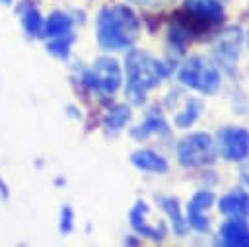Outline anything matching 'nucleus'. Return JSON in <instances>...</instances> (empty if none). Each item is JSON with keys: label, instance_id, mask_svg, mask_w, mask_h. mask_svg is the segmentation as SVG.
<instances>
[{"label": "nucleus", "instance_id": "8", "mask_svg": "<svg viewBox=\"0 0 249 247\" xmlns=\"http://www.w3.org/2000/svg\"><path fill=\"white\" fill-rule=\"evenodd\" d=\"M148 212H150L148 204L144 200H136V204L128 212V220H130L132 229L136 233H140L142 237H148V239H163L167 235V226L163 222L150 224Z\"/></svg>", "mask_w": 249, "mask_h": 247}, {"label": "nucleus", "instance_id": "13", "mask_svg": "<svg viewBox=\"0 0 249 247\" xmlns=\"http://www.w3.org/2000/svg\"><path fill=\"white\" fill-rule=\"evenodd\" d=\"M185 8L210 23H218L224 18V6L220 0H185Z\"/></svg>", "mask_w": 249, "mask_h": 247}, {"label": "nucleus", "instance_id": "11", "mask_svg": "<svg viewBox=\"0 0 249 247\" xmlns=\"http://www.w3.org/2000/svg\"><path fill=\"white\" fill-rule=\"evenodd\" d=\"M218 208L228 218H245L249 216V193L243 189H233L220 196Z\"/></svg>", "mask_w": 249, "mask_h": 247}, {"label": "nucleus", "instance_id": "14", "mask_svg": "<svg viewBox=\"0 0 249 247\" xmlns=\"http://www.w3.org/2000/svg\"><path fill=\"white\" fill-rule=\"evenodd\" d=\"M158 202L161 204L163 212L169 216V220H171V224H173V231H175L179 237H183V235L187 233V229H189V224H187V220H185L183 214H181V208H179L177 198H173V196H158Z\"/></svg>", "mask_w": 249, "mask_h": 247}, {"label": "nucleus", "instance_id": "24", "mask_svg": "<svg viewBox=\"0 0 249 247\" xmlns=\"http://www.w3.org/2000/svg\"><path fill=\"white\" fill-rule=\"evenodd\" d=\"M0 194H4V198L8 196V189H6V185H4V181L0 179Z\"/></svg>", "mask_w": 249, "mask_h": 247}, {"label": "nucleus", "instance_id": "23", "mask_svg": "<svg viewBox=\"0 0 249 247\" xmlns=\"http://www.w3.org/2000/svg\"><path fill=\"white\" fill-rule=\"evenodd\" d=\"M241 179H243V183L249 187V161L243 163V167H241Z\"/></svg>", "mask_w": 249, "mask_h": 247}, {"label": "nucleus", "instance_id": "4", "mask_svg": "<svg viewBox=\"0 0 249 247\" xmlns=\"http://www.w3.org/2000/svg\"><path fill=\"white\" fill-rule=\"evenodd\" d=\"M216 142L208 132H193L179 140L177 159L183 167H206L216 161Z\"/></svg>", "mask_w": 249, "mask_h": 247}, {"label": "nucleus", "instance_id": "1", "mask_svg": "<svg viewBox=\"0 0 249 247\" xmlns=\"http://www.w3.org/2000/svg\"><path fill=\"white\" fill-rule=\"evenodd\" d=\"M140 33L138 16L124 4L105 6L97 14L95 37L103 51L130 49Z\"/></svg>", "mask_w": 249, "mask_h": 247}, {"label": "nucleus", "instance_id": "3", "mask_svg": "<svg viewBox=\"0 0 249 247\" xmlns=\"http://www.w3.org/2000/svg\"><path fill=\"white\" fill-rule=\"evenodd\" d=\"M177 80L185 88L195 89L202 95H214L222 86V76H220L218 66L200 54L189 56L181 64L177 72Z\"/></svg>", "mask_w": 249, "mask_h": 247}, {"label": "nucleus", "instance_id": "25", "mask_svg": "<svg viewBox=\"0 0 249 247\" xmlns=\"http://www.w3.org/2000/svg\"><path fill=\"white\" fill-rule=\"evenodd\" d=\"M2 4H6V6H8V4H12V0H2Z\"/></svg>", "mask_w": 249, "mask_h": 247}, {"label": "nucleus", "instance_id": "17", "mask_svg": "<svg viewBox=\"0 0 249 247\" xmlns=\"http://www.w3.org/2000/svg\"><path fill=\"white\" fill-rule=\"evenodd\" d=\"M200 113H202V101L200 99H195V97H189V99H185L181 111L175 113L173 123L179 128H187V126H191L200 117Z\"/></svg>", "mask_w": 249, "mask_h": 247}, {"label": "nucleus", "instance_id": "21", "mask_svg": "<svg viewBox=\"0 0 249 247\" xmlns=\"http://www.w3.org/2000/svg\"><path fill=\"white\" fill-rule=\"evenodd\" d=\"M74 214H72V208L70 206H64L62 210H60V231L62 233H70L72 231V226H74Z\"/></svg>", "mask_w": 249, "mask_h": 247}, {"label": "nucleus", "instance_id": "7", "mask_svg": "<svg viewBox=\"0 0 249 247\" xmlns=\"http://www.w3.org/2000/svg\"><path fill=\"white\" fill-rule=\"evenodd\" d=\"M214 193L212 191H196L193 196H191V200H189V204H187V216H185V220H187V224H189V228H193V229H196V231H208V228H210V220H208V208L214 204Z\"/></svg>", "mask_w": 249, "mask_h": 247}, {"label": "nucleus", "instance_id": "12", "mask_svg": "<svg viewBox=\"0 0 249 247\" xmlns=\"http://www.w3.org/2000/svg\"><path fill=\"white\" fill-rule=\"evenodd\" d=\"M130 163L146 173H165L169 169L167 159L154 150H136L130 154Z\"/></svg>", "mask_w": 249, "mask_h": 247}, {"label": "nucleus", "instance_id": "5", "mask_svg": "<svg viewBox=\"0 0 249 247\" xmlns=\"http://www.w3.org/2000/svg\"><path fill=\"white\" fill-rule=\"evenodd\" d=\"M121 80V66L111 56H99L84 76V84L101 95H113L119 89Z\"/></svg>", "mask_w": 249, "mask_h": 247}, {"label": "nucleus", "instance_id": "18", "mask_svg": "<svg viewBox=\"0 0 249 247\" xmlns=\"http://www.w3.org/2000/svg\"><path fill=\"white\" fill-rule=\"evenodd\" d=\"M21 25H23V29L29 37H41L43 35L45 21H43L39 10L33 4H25L21 8Z\"/></svg>", "mask_w": 249, "mask_h": 247}, {"label": "nucleus", "instance_id": "19", "mask_svg": "<svg viewBox=\"0 0 249 247\" xmlns=\"http://www.w3.org/2000/svg\"><path fill=\"white\" fill-rule=\"evenodd\" d=\"M130 121V107L128 105H117L107 117H105V128L111 132H117L121 128L126 126V123Z\"/></svg>", "mask_w": 249, "mask_h": 247}, {"label": "nucleus", "instance_id": "15", "mask_svg": "<svg viewBox=\"0 0 249 247\" xmlns=\"http://www.w3.org/2000/svg\"><path fill=\"white\" fill-rule=\"evenodd\" d=\"M68 33H72V18L64 12H53L43 25V35L53 39V37H60Z\"/></svg>", "mask_w": 249, "mask_h": 247}, {"label": "nucleus", "instance_id": "20", "mask_svg": "<svg viewBox=\"0 0 249 247\" xmlns=\"http://www.w3.org/2000/svg\"><path fill=\"white\" fill-rule=\"evenodd\" d=\"M72 41H74V35H72V33L60 35V37H53V39L47 43V51H49L51 54H54L56 58H68Z\"/></svg>", "mask_w": 249, "mask_h": 247}, {"label": "nucleus", "instance_id": "2", "mask_svg": "<svg viewBox=\"0 0 249 247\" xmlns=\"http://www.w3.org/2000/svg\"><path fill=\"white\" fill-rule=\"evenodd\" d=\"M126 70V88L124 93L134 105H142L146 101V91L156 88L163 78H167L173 70L171 62L160 60L146 51H130L124 58Z\"/></svg>", "mask_w": 249, "mask_h": 247}, {"label": "nucleus", "instance_id": "6", "mask_svg": "<svg viewBox=\"0 0 249 247\" xmlns=\"http://www.w3.org/2000/svg\"><path fill=\"white\" fill-rule=\"evenodd\" d=\"M216 152L226 161H243L249 158V130L243 126H222L216 132Z\"/></svg>", "mask_w": 249, "mask_h": 247}, {"label": "nucleus", "instance_id": "9", "mask_svg": "<svg viewBox=\"0 0 249 247\" xmlns=\"http://www.w3.org/2000/svg\"><path fill=\"white\" fill-rule=\"evenodd\" d=\"M239 47H241V29L230 27L218 37V43L214 45V56L222 66L231 68L237 62Z\"/></svg>", "mask_w": 249, "mask_h": 247}, {"label": "nucleus", "instance_id": "10", "mask_svg": "<svg viewBox=\"0 0 249 247\" xmlns=\"http://www.w3.org/2000/svg\"><path fill=\"white\" fill-rule=\"evenodd\" d=\"M220 239L228 247H249V224L245 218H228L220 226Z\"/></svg>", "mask_w": 249, "mask_h": 247}, {"label": "nucleus", "instance_id": "22", "mask_svg": "<svg viewBox=\"0 0 249 247\" xmlns=\"http://www.w3.org/2000/svg\"><path fill=\"white\" fill-rule=\"evenodd\" d=\"M128 2H134V4H140L146 8H163V6L173 4L175 0H128Z\"/></svg>", "mask_w": 249, "mask_h": 247}, {"label": "nucleus", "instance_id": "16", "mask_svg": "<svg viewBox=\"0 0 249 247\" xmlns=\"http://www.w3.org/2000/svg\"><path fill=\"white\" fill-rule=\"evenodd\" d=\"M167 132H169V126H167L165 119H163L160 113H150L144 123H140L136 128H132L130 134H132L134 138L142 140V138H146V136H150V134H167Z\"/></svg>", "mask_w": 249, "mask_h": 247}]
</instances>
